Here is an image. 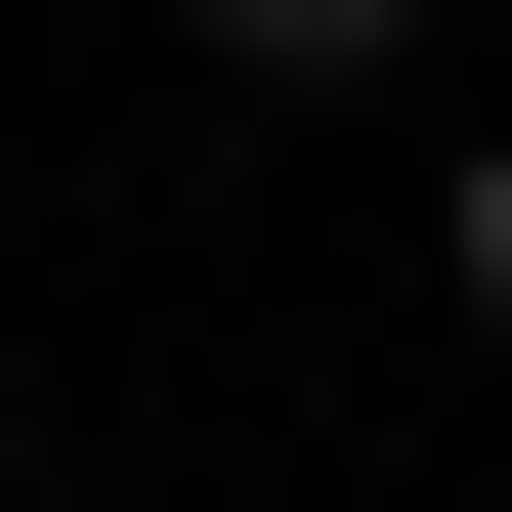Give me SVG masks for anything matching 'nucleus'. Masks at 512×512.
<instances>
[{"mask_svg": "<svg viewBox=\"0 0 512 512\" xmlns=\"http://www.w3.org/2000/svg\"><path fill=\"white\" fill-rule=\"evenodd\" d=\"M427 256H470V342H512V128H470V214H427Z\"/></svg>", "mask_w": 512, "mask_h": 512, "instance_id": "2", "label": "nucleus"}, {"mask_svg": "<svg viewBox=\"0 0 512 512\" xmlns=\"http://www.w3.org/2000/svg\"><path fill=\"white\" fill-rule=\"evenodd\" d=\"M171 43H214L256 128H342V86H427V0H171Z\"/></svg>", "mask_w": 512, "mask_h": 512, "instance_id": "1", "label": "nucleus"}]
</instances>
